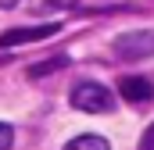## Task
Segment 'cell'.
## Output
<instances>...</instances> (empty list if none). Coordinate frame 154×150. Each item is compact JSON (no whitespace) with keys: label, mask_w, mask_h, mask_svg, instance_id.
Returning <instances> with one entry per match:
<instances>
[{"label":"cell","mask_w":154,"mask_h":150,"mask_svg":"<svg viewBox=\"0 0 154 150\" xmlns=\"http://www.w3.org/2000/svg\"><path fill=\"white\" fill-rule=\"evenodd\" d=\"M68 104H72L75 111H86V114L115 111V97H111V89L100 86V82H79L75 89L68 93Z\"/></svg>","instance_id":"6da1fadb"},{"label":"cell","mask_w":154,"mask_h":150,"mask_svg":"<svg viewBox=\"0 0 154 150\" xmlns=\"http://www.w3.org/2000/svg\"><path fill=\"white\" fill-rule=\"evenodd\" d=\"M115 54L122 61H143L154 54V29H136L115 36Z\"/></svg>","instance_id":"7a4b0ae2"},{"label":"cell","mask_w":154,"mask_h":150,"mask_svg":"<svg viewBox=\"0 0 154 150\" xmlns=\"http://www.w3.org/2000/svg\"><path fill=\"white\" fill-rule=\"evenodd\" d=\"M57 29H61L57 22H50V25H32V29H11V32L0 36V46H25V43H36V39L54 36Z\"/></svg>","instance_id":"3957f363"},{"label":"cell","mask_w":154,"mask_h":150,"mask_svg":"<svg viewBox=\"0 0 154 150\" xmlns=\"http://www.w3.org/2000/svg\"><path fill=\"white\" fill-rule=\"evenodd\" d=\"M118 93H122L129 104H147L154 97V82L151 79H140V75H125V79L118 82Z\"/></svg>","instance_id":"277c9868"},{"label":"cell","mask_w":154,"mask_h":150,"mask_svg":"<svg viewBox=\"0 0 154 150\" xmlns=\"http://www.w3.org/2000/svg\"><path fill=\"white\" fill-rule=\"evenodd\" d=\"M65 150H111V147H108L104 136H75Z\"/></svg>","instance_id":"5b68a950"},{"label":"cell","mask_w":154,"mask_h":150,"mask_svg":"<svg viewBox=\"0 0 154 150\" xmlns=\"http://www.w3.org/2000/svg\"><path fill=\"white\" fill-rule=\"evenodd\" d=\"M61 64H65V57H50V61H43V64H36V68H32V79H39V75H50V72H57V68H61Z\"/></svg>","instance_id":"8992f818"},{"label":"cell","mask_w":154,"mask_h":150,"mask_svg":"<svg viewBox=\"0 0 154 150\" xmlns=\"http://www.w3.org/2000/svg\"><path fill=\"white\" fill-rule=\"evenodd\" d=\"M11 143H14V129L7 122H0V150H11Z\"/></svg>","instance_id":"52a82bcc"},{"label":"cell","mask_w":154,"mask_h":150,"mask_svg":"<svg viewBox=\"0 0 154 150\" xmlns=\"http://www.w3.org/2000/svg\"><path fill=\"white\" fill-rule=\"evenodd\" d=\"M136 150H154V125H147V132H143V140H140Z\"/></svg>","instance_id":"ba28073f"},{"label":"cell","mask_w":154,"mask_h":150,"mask_svg":"<svg viewBox=\"0 0 154 150\" xmlns=\"http://www.w3.org/2000/svg\"><path fill=\"white\" fill-rule=\"evenodd\" d=\"M47 4H54V7H72L75 0H47Z\"/></svg>","instance_id":"9c48e42d"},{"label":"cell","mask_w":154,"mask_h":150,"mask_svg":"<svg viewBox=\"0 0 154 150\" xmlns=\"http://www.w3.org/2000/svg\"><path fill=\"white\" fill-rule=\"evenodd\" d=\"M0 7L7 11V7H18V0H0Z\"/></svg>","instance_id":"30bf717a"}]
</instances>
